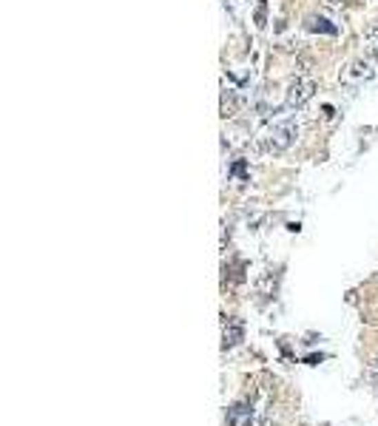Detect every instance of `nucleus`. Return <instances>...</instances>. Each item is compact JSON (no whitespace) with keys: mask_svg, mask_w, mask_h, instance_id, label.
<instances>
[{"mask_svg":"<svg viewBox=\"0 0 378 426\" xmlns=\"http://www.w3.org/2000/svg\"><path fill=\"white\" fill-rule=\"evenodd\" d=\"M347 77H350V80H361V77L370 80V77H372V65L364 63V60H356V63L350 65V74H347Z\"/></svg>","mask_w":378,"mask_h":426,"instance_id":"423d86ee","label":"nucleus"},{"mask_svg":"<svg viewBox=\"0 0 378 426\" xmlns=\"http://www.w3.org/2000/svg\"><path fill=\"white\" fill-rule=\"evenodd\" d=\"M307 29L310 32H324V34H336V26H330L321 17H307Z\"/></svg>","mask_w":378,"mask_h":426,"instance_id":"6e6552de","label":"nucleus"},{"mask_svg":"<svg viewBox=\"0 0 378 426\" xmlns=\"http://www.w3.org/2000/svg\"><path fill=\"white\" fill-rule=\"evenodd\" d=\"M367 378H370V381L378 387V358H372V361H370V367H367Z\"/></svg>","mask_w":378,"mask_h":426,"instance_id":"1a4fd4ad","label":"nucleus"},{"mask_svg":"<svg viewBox=\"0 0 378 426\" xmlns=\"http://www.w3.org/2000/svg\"><path fill=\"white\" fill-rule=\"evenodd\" d=\"M245 338V324L233 316L222 318V349H233L236 344H242Z\"/></svg>","mask_w":378,"mask_h":426,"instance_id":"20e7f679","label":"nucleus"},{"mask_svg":"<svg viewBox=\"0 0 378 426\" xmlns=\"http://www.w3.org/2000/svg\"><path fill=\"white\" fill-rule=\"evenodd\" d=\"M225 426H259V420L253 415V404H248V400H236L225 415Z\"/></svg>","mask_w":378,"mask_h":426,"instance_id":"7ed1b4c3","label":"nucleus"},{"mask_svg":"<svg viewBox=\"0 0 378 426\" xmlns=\"http://www.w3.org/2000/svg\"><path fill=\"white\" fill-rule=\"evenodd\" d=\"M259 426H279V423H273L270 418H259Z\"/></svg>","mask_w":378,"mask_h":426,"instance_id":"9b49d317","label":"nucleus"},{"mask_svg":"<svg viewBox=\"0 0 378 426\" xmlns=\"http://www.w3.org/2000/svg\"><path fill=\"white\" fill-rule=\"evenodd\" d=\"M256 23H259V26H265V3L256 9Z\"/></svg>","mask_w":378,"mask_h":426,"instance_id":"9d476101","label":"nucleus"},{"mask_svg":"<svg viewBox=\"0 0 378 426\" xmlns=\"http://www.w3.org/2000/svg\"><path fill=\"white\" fill-rule=\"evenodd\" d=\"M364 49H367V54L372 57V60H378V23L367 32V40H364Z\"/></svg>","mask_w":378,"mask_h":426,"instance_id":"0eeeda50","label":"nucleus"},{"mask_svg":"<svg viewBox=\"0 0 378 426\" xmlns=\"http://www.w3.org/2000/svg\"><path fill=\"white\" fill-rule=\"evenodd\" d=\"M239 105H242L239 94H236L233 88H225V91H222V116H225V120H228V116H236Z\"/></svg>","mask_w":378,"mask_h":426,"instance_id":"39448f33","label":"nucleus"},{"mask_svg":"<svg viewBox=\"0 0 378 426\" xmlns=\"http://www.w3.org/2000/svg\"><path fill=\"white\" fill-rule=\"evenodd\" d=\"M313 94H316V80L310 77H301V80H293L285 91V105L288 108H301L307 100H313Z\"/></svg>","mask_w":378,"mask_h":426,"instance_id":"f03ea898","label":"nucleus"},{"mask_svg":"<svg viewBox=\"0 0 378 426\" xmlns=\"http://www.w3.org/2000/svg\"><path fill=\"white\" fill-rule=\"evenodd\" d=\"M296 136H299V125L288 116V120H276L273 125H268L262 136H259V142H262L265 154H285L296 142Z\"/></svg>","mask_w":378,"mask_h":426,"instance_id":"f257e3e1","label":"nucleus"}]
</instances>
